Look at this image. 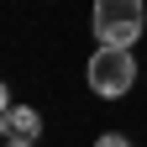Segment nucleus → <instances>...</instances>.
I'll return each mask as SVG.
<instances>
[{
  "label": "nucleus",
  "instance_id": "2",
  "mask_svg": "<svg viewBox=\"0 0 147 147\" xmlns=\"http://www.w3.org/2000/svg\"><path fill=\"white\" fill-rule=\"evenodd\" d=\"M131 79H137L131 47H100L95 58H89V89H95V95H105V100L126 95V89H131Z\"/></svg>",
  "mask_w": 147,
  "mask_h": 147
},
{
  "label": "nucleus",
  "instance_id": "3",
  "mask_svg": "<svg viewBox=\"0 0 147 147\" xmlns=\"http://www.w3.org/2000/svg\"><path fill=\"white\" fill-rule=\"evenodd\" d=\"M0 131H5V142H37L42 137V116H37L32 105H5Z\"/></svg>",
  "mask_w": 147,
  "mask_h": 147
},
{
  "label": "nucleus",
  "instance_id": "4",
  "mask_svg": "<svg viewBox=\"0 0 147 147\" xmlns=\"http://www.w3.org/2000/svg\"><path fill=\"white\" fill-rule=\"evenodd\" d=\"M95 147H131V142H126V137H121V131H105V137H100V142H95Z\"/></svg>",
  "mask_w": 147,
  "mask_h": 147
},
{
  "label": "nucleus",
  "instance_id": "1",
  "mask_svg": "<svg viewBox=\"0 0 147 147\" xmlns=\"http://www.w3.org/2000/svg\"><path fill=\"white\" fill-rule=\"evenodd\" d=\"M147 26L142 0H95V37L105 47H131Z\"/></svg>",
  "mask_w": 147,
  "mask_h": 147
},
{
  "label": "nucleus",
  "instance_id": "5",
  "mask_svg": "<svg viewBox=\"0 0 147 147\" xmlns=\"http://www.w3.org/2000/svg\"><path fill=\"white\" fill-rule=\"evenodd\" d=\"M5 105H11V100H5V84H0V116H5Z\"/></svg>",
  "mask_w": 147,
  "mask_h": 147
},
{
  "label": "nucleus",
  "instance_id": "6",
  "mask_svg": "<svg viewBox=\"0 0 147 147\" xmlns=\"http://www.w3.org/2000/svg\"><path fill=\"white\" fill-rule=\"evenodd\" d=\"M5 147H37V142H5Z\"/></svg>",
  "mask_w": 147,
  "mask_h": 147
}]
</instances>
